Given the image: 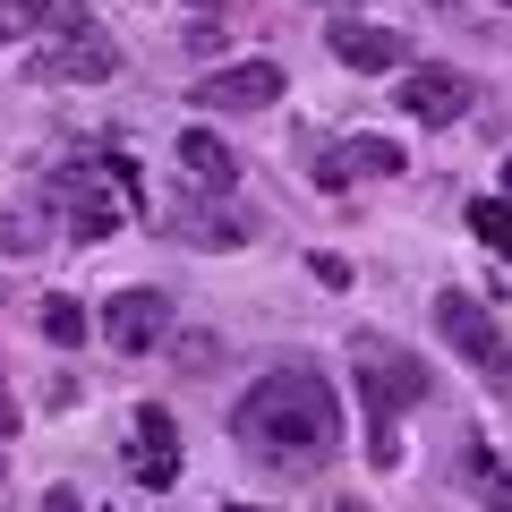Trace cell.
Here are the masks:
<instances>
[{
	"instance_id": "cell-1",
	"label": "cell",
	"mask_w": 512,
	"mask_h": 512,
	"mask_svg": "<svg viewBox=\"0 0 512 512\" xmlns=\"http://www.w3.org/2000/svg\"><path fill=\"white\" fill-rule=\"evenodd\" d=\"M231 436H239V453H256L274 478H316L342 453V393L316 367H274L231 410Z\"/></svg>"
},
{
	"instance_id": "cell-2",
	"label": "cell",
	"mask_w": 512,
	"mask_h": 512,
	"mask_svg": "<svg viewBox=\"0 0 512 512\" xmlns=\"http://www.w3.org/2000/svg\"><path fill=\"white\" fill-rule=\"evenodd\" d=\"M350 367H359V393H367V461L376 470H393L402 461V410L427 402V367L410 359L402 342H384V333H359L350 342Z\"/></svg>"
},
{
	"instance_id": "cell-3",
	"label": "cell",
	"mask_w": 512,
	"mask_h": 512,
	"mask_svg": "<svg viewBox=\"0 0 512 512\" xmlns=\"http://www.w3.org/2000/svg\"><path fill=\"white\" fill-rule=\"evenodd\" d=\"M43 205L69 222V239H120V222L137 214V163L103 154V163H60L43 180Z\"/></svg>"
},
{
	"instance_id": "cell-4",
	"label": "cell",
	"mask_w": 512,
	"mask_h": 512,
	"mask_svg": "<svg viewBox=\"0 0 512 512\" xmlns=\"http://www.w3.org/2000/svg\"><path fill=\"white\" fill-rule=\"evenodd\" d=\"M436 333L453 342V359H470L487 384H512V342H504V325H495L487 299H470V291H436Z\"/></svg>"
},
{
	"instance_id": "cell-5",
	"label": "cell",
	"mask_w": 512,
	"mask_h": 512,
	"mask_svg": "<svg viewBox=\"0 0 512 512\" xmlns=\"http://www.w3.org/2000/svg\"><path fill=\"white\" fill-rule=\"evenodd\" d=\"M26 77H43V86H103V77H120V43L94 35V26H60V43L26 60Z\"/></svg>"
},
{
	"instance_id": "cell-6",
	"label": "cell",
	"mask_w": 512,
	"mask_h": 512,
	"mask_svg": "<svg viewBox=\"0 0 512 512\" xmlns=\"http://www.w3.org/2000/svg\"><path fill=\"white\" fill-rule=\"evenodd\" d=\"M470 103H478V86L461 69H419V60H410L402 69V111L419 128H453V120H470Z\"/></svg>"
},
{
	"instance_id": "cell-7",
	"label": "cell",
	"mask_w": 512,
	"mask_h": 512,
	"mask_svg": "<svg viewBox=\"0 0 512 512\" xmlns=\"http://www.w3.org/2000/svg\"><path fill=\"white\" fill-rule=\"evenodd\" d=\"M188 103H214V111H265L282 103V69L274 60H231V69H205L188 86Z\"/></svg>"
},
{
	"instance_id": "cell-8",
	"label": "cell",
	"mask_w": 512,
	"mask_h": 512,
	"mask_svg": "<svg viewBox=\"0 0 512 512\" xmlns=\"http://www.w3.org/2000/svg\"><path fill=\"white\" fill-rule=\"evenodd\" d=\"M393 171H410V154L393 146V137H342V146H325L308 163L316 188H350V180H393Z\"/></svg>"
},
{
	"instance_id": "cell-9",
	"label": "cell",
	"mask_w": 512,
	"mask_h": 512,
	"mask_svg": "<svg viewBox=\"0 0 512 512\" xmlns=\"http://www.w3.org/2000/svg\"><path fill=\"white\" fill-rule=\"evenodd\" d=\"M333 60L342 69H359V77H402L410 69V35H393V26H376V18H333Z\"/></svg>"
},
{
	"instance_id": "cell-10",
	"label": "cell",
	"mask_w": 512,
	"mask_h": 512,
	"mask_svg": "<svg viewBox=\"0 0 512 512\" xmlns=\"http://www.w3.org/2000/svg\"><path fill=\"white\" fill-rule=\"evenodd\" d=\"M128 478H137V487H171V478H180V427H171L163 402H146L137 427H128Z\"/></svg>"
},
{
	"instance_id": "cell-11",
	"label": "cell",
	"mask_w": 512,
	"mask_h": 512,
	"mask_svg": "<svg viewBox=\"0 0 512 512\" xmlns=\"http://www.w3.org/2000/svg\"><path fill=\"white\" fill-rule=\"evenodd\" d=\"M103 333H111V350H128V359H137V350H154L171 333V299L163 291H120L103 308Z\"/></svg>"
},
{
	"instance_id": "cell-12",
	"label": "cell",
	"mask_w": 512,
	"mask_h": 512,
	"mask_svg": "<svg viewBox=\"0 0 512 512\" xmlns=\"http://www.w3.org/2000/svg\"><path fill=\"white\" fill-rule=\"evenodd\" d=\"M171 239H188V248H239L248 222L231 214V197H197V188H180V205H171Z\"/></svg>"
},
{
	"instance_id": "cell-13",
	"label": "cell",
	"mask_w": 512,
	"mask_h": 512,
	"mask_svg": "<svg viewBox=\"0 0 512 512\" xmlns=\"http://www.w3.org/2000/svg\"><path fill=\"white\" fill-rule=\"evenodd\" d=\"M180 180L197 188V197H231L239 188V154L222 146L214 128H180Z\"/></svg>"
},
{
	"instance_id": "cell-14",
	"label": "cell",
	"mask_w": 512,
	"mask_h": 512,
	"mask_svg": "<svg viewBox=\"0 0 512 512\" xmlns=\"http://www.w3.org/2000/svg\"><path fill=\"white\" fill-rule=\"evenodd\" d=\"M35 333H43V342H52V350H77V342H86V333H94V316L86 308H77V299H35Z\"/></svg>"
},
{
	"instance_id": "cell-15",
	"label": "cell",
	"mask_w": 512,
	"mask_h": 512,
	"mask_svg": "<svg viewBox=\"0 0 512 512\" xmlns=\"http://www.w3.org/2000/svg\"><path fill=\"white\" fill-rule=\"evenodd\" d=\"M461 222H470V239H487V248L512 265V197H470V214H461Z\"/></svg>"
},
{
	"instance_id": "cell-16",
	"label": "cell",
	"mask_w": 512,
	"mask_h": 512,
	"mask_svg": "<svg viewBox=\"0 0 512 512\" xmlns=\"http://www.w3.org/2000/svg\"><path fill=\"white\" fill-rule=\"evenodd\" d=\"M461 26H478V35H512V0H444Z\"/></svg>"
},
{
	"instance_id": "cell-17",
	"label": "cell",
	"mask_w": 512,
	"mask_h": 512,
	"mask_svg": "<svg viewBox=\"0 0 512 512\" xmlns=\"http://www.w3.org/2000/svg\"><path fill=\"white\" fill-rule=\"evenodd\" d=\"M9 444H18V393H9V376H0V478H9Z\"/></svg>"
},
{
	"instance_id": "cell-18",
	"label": "cell",
	"mask_w": 512,
	"mask_h": 512,
	"mask_svg": "<svg viewBox=\"0 0 512 512\" xmlns=\"http://www.w3.org/2000/svg\"><path fill=\"white\" fill-rule=\"evenodd\" d=\"M0 248L26 256V248H43V239H35V222H26V214H0Z\"/></svg>"
},
{
	"instance_id": "cell-19",
	"label": "cell",
	"mask_w": 512,
	"mask_h": 512,
	"mask_svg": "<svg viewBox=\"0 0 512 512\" xmlns=\"http://www.w3.org/2000/svg\"><path fill=\"white\" fill-rule=\"evenodd\" d=\"M478 504H487V512H512V470H487V487H478Z\"/></svg>"
},
{
	"instance_id": "cell-20",
	"label": "cell",
	"mask_w": 512,
	"mask_h": 512,
	"mask_svg": "<svg viewBox=\"0 0 512 512\" xmlns=\"http://www.w3.org/2000/svg\"><path fill=\"white\" fill-rule=\"evenodd\" d=\"M26 18H43V0H0V26H9V35H18Z\"/></svg>"
},
{
	"instance_id": "cell-21",
	"label": "cell",
	"mask_w": 512,
	"mask_h": 512,
	"mask_svg": "<svg viewBox=\"0 0 512 512\" xmlns=\"http://www.w3.org/2000/svg\"><path fill=\"white\" fill-rule=\"evenodd\" d=\"M43 512H86V504H77V487H52V495H43Z\"/></svg>"
},
{
	"instance_id": "cell-22",
	"label": "cell",
	"mask_w": 512,
	"mask_h": 512,
	"mask_svg": "<svg viewBox=\"0 0 512 512\" xmlns=\"http://www.w3.org/2000/svg\"><path fill=\"white\" fill-rule=\"evenodd\" d=\"M325 512H367V504H350V495H342V504H325Z\"/></svg>"
},
{
	"instance_id": "cell-23",
	"label": "cell",
	"mask_w": 512,
	"mask_h": 512,
	"mask_svg": "<svg viewBox=\"0 0 512 512\" xmlns=\"http://www.w3.org/2000/svg\"><path fill=\"white\" fill-rule=\"evenodd\" d=\"M504 197H512V163H504Z\"/></svg>"
},
{
	"instance_id": "cell-24",
	"label": "cell",
	"mask_w": 512,
	"mask_h": 512,
	"mask_svg": "<svg viewBox=\"0 0 512 512\" xmlns=\"http://www.w3.org/2000/svg\"><path fill=\"white\" fill-rule=\"evenodd\" d=\"M325 9H350V0H325Z\"/></svg>"
},
{
	"instance_id": "cell-25",
	"label": "cell",
	"mask_w": 512,
	"mask_h": 512,
	"mask_svg": "<svg viewBox=\"0 0 512 512\" xmlns=\"http://www.w3.org/2000/svg\"><path fill=\"white\" fill-rule=\"evenodd\" d=\"M231 512H256V504H231Z\"/></svg>"
}]
</instances>
